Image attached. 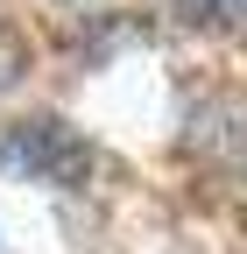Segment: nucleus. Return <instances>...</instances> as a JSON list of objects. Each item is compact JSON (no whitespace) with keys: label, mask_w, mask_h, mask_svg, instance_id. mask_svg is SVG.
<instances>
[{"label":"nucleus","mask_w":247,"mask_h":254,"mask_svg":"<svg viewBox=\"0 0 247 254\" xmlns=\"http://www.w3.org/2000/svg\"><path fill=\"white\" fill-rule=\"evenodd\" d=\"M184 148H191V163L219 190H233V198L247 205V99H240V92L198 99L191 120H184Z\"/></svg>","instance_id":"f257e3e1"},{"label":"nucleus","mask_w":247,"mask_h":254,"mask_svg":"<svg viewBox=\"0 0 247 254\" xmlns=\"http://www.w3.org/2000/svg\"><path fill=\"white\" fill-rule=\"evenodd\" d=\"M0 170L57 184V190H78L92 177V141L78 127H64V120H21V127L0 134Z\"/></svg>","instance_id":"f03ea898"},{"label":"nucleus","mask_w":247,"mask_h":254,"mask_svg":"<svg viewBox=\"0 0 247 254\" xmlns=\"http://www.w3.org/2000/svg\"><path fill=\"white\" fill-rule=\"evenodd\" d=\"M170 7L198 28H247V0H170Z\"/></svg>","instance_id":"7ed1b4c3"},{"label":"nucleus","mask_w":247,"mask_h":254,"mask_svg":"<svg viewBox=\"0 0 247 254\" xmlns=\"http://www.w3.org/2000/svg\"><path fill=\"white\" fill-rule=\"evenodd\" d=\"M21 71H28V50H21L14 28L0 21V92H14V85H21Z\"/></svg>","instance_id":"20e7f679"}]
</instances>
